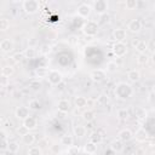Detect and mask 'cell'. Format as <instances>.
Returning <instances> with one entry per match:
<instances>
[{"label":"cell","instance_id":"cell-30","mask_svg":"<svg viewBox=\"0 0 155 155\" xmlns=\"http://www.w3.org/2000/svg\"><path fill=\"white\" fill-rule=\"evenodd\" d=\"M149 57L147 56V53H139L138 56H137V63L139 64V65H145L148 62H149Z\"/></svg>","mask_w":155,"mask_h":155},{"label":"cell","instance_id":"cell-45","mask_svg":"<svg viewBox=\"0 0 155 155\" xmlns=\"http://www.w3.org/2000/svg\"><path fill=\"white\" fill-rule=\"evenodd\" d=\"M2 155H15V153H12L11 150H2Z\"/></svg>","mask_w":155,"mask_h":155},{"label":"cell","instance_id":"cell-10","mask_svg":"<svg viewBox=\"0 0 155 155\" xmlns=\"http://www.w3.org/2000/svg\"><path fill=\"white\" fill-rule=\"evenodd\" d=\"M143 28V23L139 18H134V19H131L128 25H127V29L131 31V33H138Z\"/></svg>","mask_w":155,"mask_h":155},{"label":"cell","instance_id":"cell-17","mask_svg":"<svg viewBox=\"0 0 155 155\" xmlns=\"http://www.w3.org/2000/svg\"><path fill=\"white\" fill-rule=\"evenodd\" d=\"M73 132H74V136H76L78 138H84L87 133V128L84 125H75L73 128Z\"/></svg>","mask_w":155,"mask_h":155},{"label":"cell","instance_id":"cell-32","mask_svg":"<svg viewBox=\"0 0 155 155\" xmlns=\"http://www.w3.org/2000/svg\"><path fill=\"white\" fill-rule=\"evenodd\" d=\"M108 102H109V98H108V96H107V94H99V96L97 97V104H98V105H101V107L107 105V104H108Z\"/></svg>","mask_w":155,"mask_h":155},{"label":"cell","instance_id":"cell-36","mask_svg":"<svg viewBox=\"0 0 155 155\" xmlns=\"http://www.w3.org/2000/svg\"><path fill=\"white\" fill-rule=\"evenodd\" d=\"M137 5H138L137 0H126V2H125V6L127 10H134L137 7Z\"/></svg>","mask_w":155,"mask_h":155},{"label":"cell","instance_id":"cell-24","mask_svg":"<svg viewBox=\"0 0 155 155\" xmlns=\"http://www.w3.org/2000/svg\"><path fill=\"white\" fill-rule=\"evenodd\" d=\"M110 149H111L113 151H115V153H121V151L124 150V143H122L120 139H115V140L111 142Z\"/></svg>","mask_w":155,"mask_h":155},{"label":"cell","instance_id":"cell-5","mask_svg":"<svg viewBox=\"0 0 155 155\" xmlns=\"http://www.w3.org/2000/svg\"><path fill=\"white\" fill-rule=\"evenodd\" d=\"M47 81H48L50 85L57 86V85H59V84L63 81V75H62L61 71H58V70H56V69H52V70H50L48 74H47Z\"/></svg>","mask_w":155,"mask_h":155},{"label":"cell","instance_id":"cell-28","mask_svg":"<svg viewBox=\"0 0 155 155\" xmlns=\"http://www.w3.org/2000/svg\"><path fill=\"white\" fill-rule=\"evenodd\" d=\"M36 48L35 47H33V46H30V47H27L25 50H24V52H23V54H24V57L25 58H34L35 56H36Z\"/></svg>","mask_w":155,"mask_h":155},{"label":"cell","instance_id":"cell-33","mask_svg":"<svg viewBox=\"0 0 155 155\" xmlns=\"http://www.w3.org/2000/svg\"><path fill=\"white\" fill-rule=\"evenodd\" d=\"M42 107H41V103L39 102V99H31L29 102V109L30 110H40Z\"/></svg>","mask_w":155,"mask_h":155},{"label":"cell","instance_id":"cell-3","mask_svg":"<svg viewBox=\"0 0 155 155\" xmlns=\"http://www.w3.org/2000/svg\"><path fill=\"white\" fill-rule=\"evenodd\" d=\"M22 7L25 13L28 15H34L39 11L40 8V2L38 0H24L22 2Z\"/></svg>","mask_w":155,"mask_h":155},{"label":"cell","instance_id":"cell-2","mask_svg":"<svg viewBox=\"0 0 155 155\" xmlns=\"http://www.w3.org/2000/svg\"><path fill=\"white\" fill-rule=\"evenodd\" d=\"M98 29H99V24H98L97 21H93V19H87V21L82 24V27H81L82 33H84L87 38H92V36L97 35Z\"/></svg>","mask_w":155,"mask_h":155},{"label":"cell","instance_id":"cell-38","mask_svg":"<svg viewBox=\"0 0 155 155\" xmlns=\"http://www.w3.org/2000/svg\"><path fill=\"white\" fill-rule=\"evenodd\" d=\"M7 149L16 154V153L19 150V144H18L17 142H10V143H8V148H7Z\"/></svg>","mask_w":155,"mask_h":155},{"label":"cell","instance_id":"cell-31","mask_svg":"<svg viewBox=\"0 0 155 155\" xmlns=\"http://www.w3.org/2000/svg\"><path fill=\"white\" fill-rule=\"evenodd\" d=\"M10 28V21L6 17L0 18V30L1 31H6Z\"/></svg>","mask_w":155,"mask_h":155},{"label":"cell","instance_id":"cell-40","mask_svg":"<svg viewBox=\"0 0 155 155\" xmlns=\"http://www.w3.org/2000/svg\"><path fill=\"white\" fill-rule=\"evenodd\" d=\"M117 116H119L120 119H127V116H128V111H127L126 109H121V110L117 111Z\"/></svg>","mask_w":155,"mask_h":155},{"label":"cell","instance_id":"cell-14","mask_svg":"<svg viewBox=\"0 0 155 155\" xmlns=\"http://www.w3.org/2000/svg\"><path fill=\"white\" fill-rule=\"evenodd\" d=\"M70 102H69V99H65V98H63V99H59L58 102H57V110L59 111V113H62V114H67L69 110H70Z\"/></svg>","mask_w":155,"mask_h":155},{"label":"cell","instance_id":"cell-25","mask_svg":"<svg viewBox=\"0 0 155 155\" xmlns=\"http://www.w3.org/2000/svg\"><path fill=\"white\" fill-rule=\"evenodd\" d=\"M74 103H75V107L76 108H85L87 105V99L84 96H76Z\"/></svg>","mask_w":155,"mask_h":155},{"label":"cell","instance_id":"cell-23","mask_svg":"<svg viewBox=\"0 0 155 155\" xmlns=\"http://www.w3.org/2000/svg\"><path fill=\"white\" fill-rule=\"evenodd\" d=\"M22 143L25 145H33L35 143V134L28 132L24 136H22Z\"/></svg>","mask_w":155,"mask_h":155},{"label":"cell","instance_id":"cell-37","mask_svg":"<svg viewBox=\"0 0 155 155\" xmlns=\"http://www.w3.org/2000/svg\"><path fill=\"white\" fill-rule=\"evenodd\" d=\"M50 51H51V46H50L48 44H44V45H41V47L39 48V52H40L41 54H48Z\"/></svg>","mask_w":155,"mask_h":155},{"label":"cell","instance_id":"cell-19","mask_svg":"<svg viewBox=\"0 0 155 155\" xmlns=\"http://www.w3.org/2000/svg\"><path fill=\"white\" fill-rule=\"evenodd\" d=\"M133 113H134L136 117L139 119V120H144L148 116V113H147V110L143 107H134L133 108Z\"/></svg>","mask_w":155,"mask_h":155},{"label":"cell","instance_id":"cell-11","mask_svg":"<svg viewBox=\"0 0 155 155\" xmlns=\"http://www.w3.org/2000/svg\"><path fill=\"white\" fill-rule=\"evenodd\" d=\"M15 48V42L11 39H4L0 42V50L2 53H10Z\"/></svg>","mask_w":155,"mask_h":155},{"label":"cell","instance_id":"cell-13","mask_svg":"<svg viewBox=\"0 0 155 155\" xmlns=\"http://www.w3.org/2000/svg\"><path fill=\"white\" fill-rule=\"evenodd\" d=\"M132 46L134 47V50H136L138 53H145V51L148 50V44H147L144 40L134 39V40L132 41Z\"/></svg>","mask_w":155,"mask_h":155},{"label":"cell","instance_id":"cell-18","mask_svg":"<svg viewBox=\"0 0 155 155\" xmlns=\"http://www.w3.org/2000/svg\"><path fill=\"white\" fill-rule=\"evenodd\" d=\"M97 148H98V144H96V143L88 140V142L84 145V151H85L86 154H88V155H93V154L97 153Z\"/></svg>","mask_w":155,"mask_h":155},{"label":"cell","instance_id":"cell-35","mask_svg":"<svg viewBox=\"0 0 155 155\" xmlns=\"http://www.w3.org/2000/svg\"><path fill=\"white\" fill-rule=\"evenodd\" d=\"M117 69V64L115 62H108L107 67H105V71L107 73H114Z\"/></svg>","mask_w":155,"mask_h":155},{"label":"cell","instance_id":"cell-16","mask_svg":"<svg viewBox=\"0 0 155 155\" xmlns=\"http://www.w3.org/2000/svg\"><path fill=\"white\" fill-rule=\"evenodd\" d=\"M28 131H33V130H35L36 127H38V120H36V117H34V116H28L25 120H23V124H22Z\"/></svg>","mask_w":155,"mask_h":155},{"label":"cell","instance_id":"cell-42","mask_svg":"<svg viewBox=\"0 0 155 155\" xmlns=\"http://www.w3.org/2000/svg\"><path fill=\"white\" fill-rule=\"evenodd\" d=\"M8 143H10V140H7V139H1V149H2V150H7Z\"/></svg>","mask_w":155,"mask_h":155},{"label":"cell","instance_id":"cell-44","mask_svg":"<svg viewBox=\"0 0 155 155\" xmlns=\"http://www.w3.org/2000/svg\"><path fill=\"white\" fill-rule=\"evenodd\" d=\"M28 132H29V131H28L23 125H22V127H21V128H18V133H21V136H24V134H25V133H28Z\"/></svg>","mask_w":155,"mask_h":155},{"label":"cell","instance_id":"cell-1","mask_svg":"<svg viewBox=\"0 0 155 155\" xmlns=\"http://www.w3.org/2000/svg\"><path fill=\"white\" fill-rule=\"evenodd\" d=\"M134 91H133V87L128 84V82H119L115 88H114V94L117 99H121V101H125V99H128L133 96Z\"/></svg>","mask_w":155,"mask_h":155},{"label":"cell","instance_id":"cell-29","mask_svg":"<svg viewBox=\"0 0 155 155\" xmlns=\"http://www.w3.org/2000/svg\"><path fill=\"white\" fill-rule=\"evenodd\" d=\"M90 140L93 142V143H96V144H99L103 140V136L99 132H92L91 136H90Z\"/></svg>","mask_w":155,"mask_h":155},{"label":"cell","instance_id":"cell-27","mask_svg":"<svg viewBox=\"0 0 155 155\" xmlns=\"http://www.w3.org/2000/svg\"><path fill=\"white\" fill-rule=\"evenodd\" d=\"M94 117H96V114L93 110H85L82 113V119L87 122H92L94 120Z\"/></svg>","mask_w":155,"mask_h":155},{"label":"cell","instance_id":"cell-43","mask_svg":"<svg viewBox=\"0 0 155 155\" xmlns=\"http://www.w3.org/2000/svg\"><path fill=\"white\" fill-rule=\"evenodd\" d=\"M8 84H10V82H8V78L1 75V87H6Z\"/></svg>","mask_w":155,"mask_h":155},{"label":"cell","instance_id":"cell-39","mask_svg":"<svg viewBox=\"0 0 155 155\" xmlns=\"http://www.w3.org/2000/svg\"><path fill=\"white\" fill-rule=\"evenodd\" d=\"M101 19H102V21H99L98 24H105V23H109V21H110V16H109L108 13H105V15L101 16Z\"/></svg>","mask_w":155,"mask_h":155},{"label":"cell","instance_id":"cell-34","mask_svg":"<svg viewBox=\"0 0 155 155\" xmlns=\"http://www.w3.org/2000/svg\"><path fill=\"white\" fill-rule=\"evenodd\" d=\"M28 155H42V150L40 147L33 145L28 149Z\"/></svg>","mask_w":155,"mask_h":155},{"label":"cell","instance_id":"cell-46","mask_svg":"<svg viewBox=\"0 0 155 155\" xmlns=\"http://www.w3.org/2000/svg\"><path fill=\"white\" fill-rule=\"evenodd\" d=\"M150 61H151V63L155 65V51L153 52V54H151V57H150Z\"/></svg>","mask_w":155,"mask_h":155},{"label":"cell","instance_id":"cell-4","mask_svg":"<svg viewBox=\"0 0 155 155\" xmlns=\"http://www.w3.org/2000/svg\"><path fill=\"white\" fill-rule=\"evenodd\" d=\"M108 8H109V4L107 0H96L92 4V10H94L96 15H98V16L105 15Z\"/></svg>","mask_w":155,"mask_h":155},{"label":"cell","instance_id":"cell-12","mask_svg":"<svg viewBox=\"0 0 155 155\" xmlns=\"http://www.w3.org/2000/svg\"><path fill=\"white\" fill-rule=\"evenodd\" d=\"M133 138V133L130 128H124L117 133V139H120L122 143H127Z\"/></svg>","mask_w":155,"mask_h":155},{"label":"cell","instance_id":"cell-9","mask_svg":"<svg viewBox=\"0 0 155 155\" xmlns=\"http://www.w3.org/2000/svg\"><path fill=\"white\" fill-rule=\"evenodd\" d=\"M29 108L28 107H25V105H19V107H17L16 108V110H15V116L17 117V119H19V120H25L28 116H30L29 115Z\"/></svg>","mask_w":155,"mask_h":155},{"label":"cell","instance_id":"cell-6","mask_svg":"<svg viewBox=\"0 0 155 155\" xmlns=\"http://www.w3.org/2000/svg\"><path fill=\"white\" fill-rule=\"evenodd\" d=\"M107 78V71L105 69H93L91 73H90V79L96 82V84H99L102 81H104Z\"/></svg>","mask_w":155,"mask_h":155},{"label":"cell","instance_id":"cell-21","mask_svg":"<svg viewBox=\"0 0 155 155\" xmlns=\"http://www.w3.org/2000/svg\"><path fill=\"white\" fill-rule=\"evenodd\" d=\"M61 145L63 147H68V148H71L74 145V137L70 136V134H65L61 138Z\"/></svg>","mask_w":155,"mask_h":155},{"label":"cell","instance_id":"cell-7","mask_svg":"<svg viewBox=\"0 0 155 155\" xmlns=\"http://www.w3.org/2000/svg\"><path fill=\"white\" fill-rule=\"evenodd\" d=\"M91 10H92V6L88 5V4H86V2H84V4H80V5L78 6V8H76V13H78L79 17L86 19V18L90 17V15H91Z\"/></svg>","mask_w":155,"mask_h":155},{"label":"cell","instance_id":"cell-48","mask_svg":"<svg viewBox=\"0 0 155 155\" xmlns=\"http://www.w3.org/2000/svg\"><path fill=\"white\" fill-rule=\"evenodd\" d=\"M154 11H155V4H154Z\"/></svg>","mask_w":155,"mask_h":155},{"label":"cell","instance_id":"cell-20","mask_svg":"<svg viewBox=\"0 0 155 155\" xmlns=\"http://www.w3.org/2000/svg\"><path fill=\"white\" fill-rule=\"evenodd\" d=\"M134 138H136L137 142L143 143V142H145L148 139V132L144 128H139V130H137V132L134 134Z\"/></svg>","mask_w":155,"mask_h":155},{"label":"cell","instance_id":"cell-47","mask_svg":"<svg viewBox=\"0 0 155 155\" xmlns=\"http://www.w3.org/2000/svg\"><path fill=\"white\" fill-rule=\"evenodd\" d=\"M150 155H155V150H154V151H151V154H150Z\"/></svg>","mask_w":155,"mask_h":155},{"label":"cell","instance_id":"cell-26","mask_svg":"<svg viewBox=\"0 0 155 155\" xmlns=\"http://www.w3.org/2000/svg\"><path fill=\"white\" fill-rule=\"evenodd\" d=\"M13 73H15L13 65H4L2 69H1V75H2V76H6V78L12 76Z\"/></svg>","mask_w":155,"mask_h":155},{"label":"cell","instance_id":"cell-41","mask_svg":"<svg viewBox=\"0 0 155 155\" xmlns=\"http://www.w3.org/2000/svg\"><path fill=\"white\" fill-rule=\"evenodd\" d=\"M24 57V54L23 53H16V54H13L12 56V59H13V62H16V63H18V62H21L22 61V58Z\"/></svg>","mask_w":155,"mask_h":155},{"label":"cell","instance_id":"cell-22","mask_svg":"<svg viewBox=\"0 0 155 155\" xmlns=\"http://www.w3.org/2000/svg\"><path fill=\"white\" fill-rule=\"evenodd\" d=\"M127 79H128V81H131V82H137V81L140 79V73H139V70H137V69L130 70V71L127 73Z\"/></svg>","mask_w":155,"mask_h":155},{"label":"cell","instance_id":"cell-8","mask_svg":"<svg viewBox=\"0 0 155 155\" xmlns=\"http://www.w3.org/2000/svg\"><path fill=\"white\" fill-rule=\"evenodd\" d=\"M111 51L116 57L121 58L127 53V46L125 42H115L111 47Z\"/></svg>","mask_w":155,"mask_h":155},{"label":"cell","instance_id":"cell-15","mask_svg":"<svg viewBox=\"0 0 155 155\" xmlns=\"http://www.w3.org/2000/svg\"><path fill=\"white\" fill-rule=\"evenodd\" d=\"M113 38H114L115 42H124L126 40V38H127V33H126V30L124 28H117V29L114 30Z\"/></svg>","mask_w":155,"mask_h":155}]
</instances>
